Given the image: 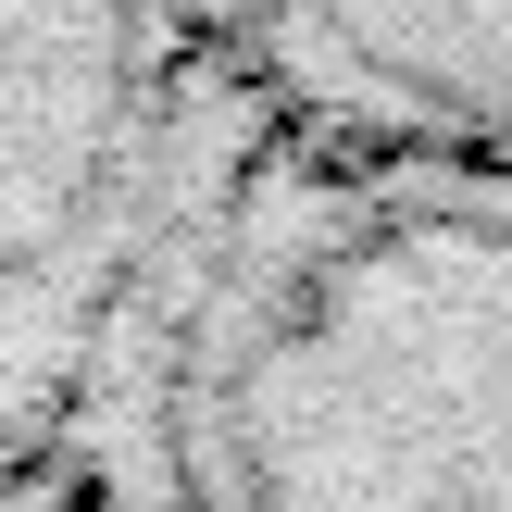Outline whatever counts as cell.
Instances as JSON below:
<instances>
[{
	"instance_id": "6da1fadb",
	"label": "cell",
	"mask_w": 512,
	"mask_h": 512,
	"mask_svg": "<svg viewBox=\"0 0 512 512\" xmlns=\"http://www.w3.org/2000/svg\"><path fill=\"white\" fill-rule=\"evenodd\" d=\"M63 500L512 512V150L275 100L200 38Z\"/></svg>"
},
{
	"instance_id": "7a4b0ae2",
	"label": "cell",
	"mask_w": 512,
	"mask_h": 512,
	"mask_svg": "<svg viewBox=\"0 0 512 512\" xmlns=\"http://www.w3.org/2000/svg\"><path fill=\"white\" fill-rule=\"evenodd\" d=\"M213 50L313 113L512 150V0H213Z\"/></svg>"
}]
</instances>
